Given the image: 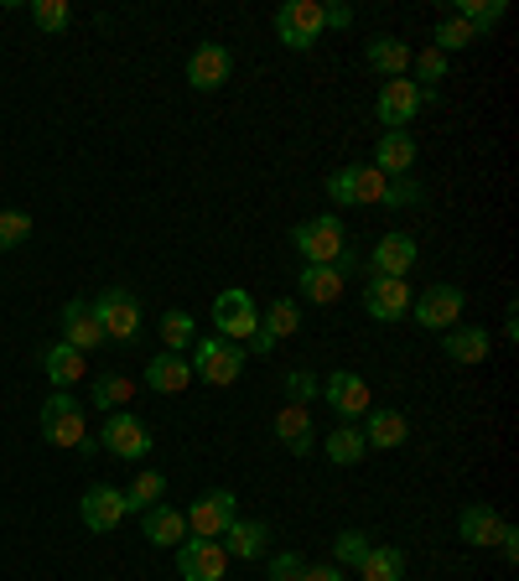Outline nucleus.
Listing matches in <instances>:
<instances>
[{
  "label": "nucleus",
  "mask_w": 519,
  "mask_h": 581,
  "mask_svg": "<svg viewBox=\"0 0 519 581\" xmlns=\"http://www.w3.org/2000/svg\"><path fill=\"white\" fill-rule=\"evenodd\" d=\"M442 348H447V359L452 363H484L488 359V348H494V332L488 327H447L442 332Z\"/></svg>",
  "instance_id": "nucleus-23"
},
{
  "label": "nucleus",
  "mask_w": 519,
  "mask_h": 581,
  "mask_svg": "<svg viewBox=\"0 0 519 581\" xmlns=\"http://www.w3.org/2000/svg\"><path fill=\"white\" fill-rule=\"evenodd\" d=\"M213 327H219V338L229 342H250L260 327V307L250 290H219V302H213Z\"/></svg>",
  "instance_id": "nucleus-7"
},
{
  "label": "nucleus",
  "mask_w": 519,
  "mask_h": 581,
  "mask_svg": "<svg viewBox=\"0 0 519 581\" xmlns=\"http://www.w3.org/2000/svg\"><path fill=\"white\" fill-rule=\"evenodd\" d=\"M146 384H151L156 394H182L192 384V363L182 359V353H156V359L146 363Z\"/></svg>",
  "instance_id": "nucleus-26"
},
{
  "label": "nucleus",
  "mask_w": 519,
  "mask_h": 581,
  "mask_svg": "<svg viewBox=\"0 0 519 581\" xmlns=\"http://www.w3.org/2000/svg\"><path fill=\"white\" fill-rule=\"evenodd\" d=\"M363 311H369L374 323H400V317L411 311V286H405V281H390V275H369Z\"/></svg>",
  "instance_id": "nucleus-16"
},
{
  "label": "nucleus",
  "mask_w": 519,
  "mask_h": 581,
  "mask_svg": "<svg viewBox=\"0 0 519 581\" xmlns=\"http://www.w3.org/2000/svg\"><path fill=\"white\" fill-rule=\"evenodd\" d=\"M473 42H484V36L473 32L463 17H442V21H436V52H442V57H447V52L473 47Z\"/></svg>",
  "instance_id": "nucleus-36"
},
{
  "label": "nucleus",
  "mask_w": 519,
  "mask_h": 581,
  "mask_svg": "<svg viewBox=\"0 0 519 581\" xmlns=\"http://www.w3.org/2000/svg\"><path fill=\"white\" fill-rule=\"evenodd\" d=\"M343 281L348 275L338 265H301V290H307V302H317V307L343 302Z\"/></svg>",
  "instance_id": "nucleus-28"
},
{
  "label": "nucleus",
  "mask_w": 519,
  "mask_h": 581,
  "mask_svg": "<svg viewBox=\"0 0 519 581\" xmlns=\"http://www.w3.org/2000/svg\"><path fill=\"white\" fill-rule=\"evenodd\" d=\"M369 167L380 171L384 182H400V177H411V167H415V140H411V130H384Z\"/></svg>",
  "instance_id": "nucleus-18"
},
{
  "label": "nucleus",
  "mask_w": 519,
  "mask_h": 581,
  "mask_svg": "<svg viewBox=\"0 0 519 581\" xmlns=\"http://www.w3.org/2000/svg\"><path fill=\"white\" fill-rule=\"evenodd\" d=\"M384 182L374 167H343L328 177V198L338 208H363V203H384Z\"/></svg>",
  "instance_id": "nucleus-9"
},
{
  "label": "nucleus",
  "mask_w": 519,
  "mask_h": 581,
  "mask_svg": "<svg viewBox=\"0 0 519 581\" xmlns=\"http://www.w3.org/2000/svg\"><path fill=\"white\" fill-rule=\"evenodd\" d=\"M167 498V478L161 473H140L130 488H125V514H146V509H156Z\"/></svg>",
  "instance_id": "nucleus-34"
},
{
  "label": "nucleus",
  "mask_w": 519,
  "mask_h": 581,
  "mask_svg": "<svg viewBox=\"0 0 519 581\" xmlns=\"http://www.w3.org/2000/svg\"><path fill=\"white\" fill-rule=\"evenodd\" d=\"M229 73H234V52L224 42H203V47L188 57V84L198 94H213V88L229 84Z\"/></svg>",
  "instance_id": "nucleus-15"
},
{
  "label": "nucleus",
  "mask_w": 519,
  "mask_h": 581,
  "mask_svg": "<svg viewBox=\"0 0 519 581\" xmlns=\"http://www.w3.org/2000/svg\"><path fill=\"white\" fill-rule=\"evenodd\" d=\"M32 240V219L27 213H17V208H6L0 213V250H17V244Z\"/></svg>",
  "instance_id": "nucleus-40"
},
{
  "label": "nucleus",
  "mask_w": 519,
  "mask_h": 581,
  "mask_svg": "<svg viewBox=\"0 0 519 581\" xmlns=\"http://www.w3.org/2000/svg\"><path fill=\"white\" fill-rule=\"evenodd\" d=\"M292 244L301 250V260L307 265H338L348 250V229L338 213H317V219L307 223H296L292 229Z\"/></svg>",
  "instance_id": "nucleus-1"
},
{
  "label": "nucleus",
  "mask_w": 519,
  "mask_h": 581,
  "mask_svg": "<svg viewBox=\"0 0 519 581\" xmlns=\"http://www.w3.org/2000/svg\"><path fill=\"white\" fill-rule=\"evenodd\" d=\"M301 577H307V561H301L296 550H280L276 561H271V577L265 581H301Z\"/></svg>",
  "instance_id": "nucleus-43"
},
{
  "label": "nucleus",
  "mask_w": 519,
  "mask_h": 581,
  "mask_svg": "<svg viewBox=\"0 0 519 581\" xmlns=\"http://www.w3.org/2000/svg\"><path fill=\"white\" fill-rule=\"evenodd\" d=\"M276 442H280V446H292L296 457H311L317 436H311V415H307V405H286V411L276 415Z\"/></svg>",
  "instance_id": "nucleus-27"
},
{
  "label": "nucleus",
  "mask_w": 519,
  "mask_h": 581,
  "mask_svg": "<svg viewBox=\"0 0 519 581\" xmlns=\"http://www.w3.org/2000/svg\"><path fill=\"white\" fill-rule=\"evenodd\" d=\"M301 581H343V566H307Z\"/></svg>",
  "instance_id": "nucleus-47"
},
{
  "label": "nucleus",
  "mask_w": 519,
  "mask_h": 581,
  "mask_svg": "<svg viewBox=\"0 0 519 581\" xmlns=\"http://www.w3.org/2000/svg\"><path fill=\"white\" fill-rule=\"evenodd\" d=\"M463 307H467V290L463 286H432L421 290V296H411V317L426 332H447V327L463 323Z\"/></svg>",
  "instance_id": "nucleus-5"
},
{
  "label": "nucleus",
  "mask_w": 519,
  "mask_h": 581,
  "mask_svg": "<svg viewBox=\"0 0 519 581\" xmlns=\"http://www.w3.org/2000/svg\"><path fill=\"white\" fill-rule=\"evenodd\" d=\"M332 556H338L332 566H359L363 556H369V535H363V530H343L338 540H332Z\"/></svg>",
  "instance_id": "nucleus-41"
},
{
  "label": "nucleus",
  "mask_w": 519,
  "mask_h": 581,
  "mask_svg": "<svg viewBox=\"0 0 519 581\" xmlns=\"http://www.w3.org/2000/svg\"><path fill=\"white\" fill-rule=\"evenodd\" d=\"M421 109H426V94H421V84H411V78H384L380 99H374V115H380L384 130H405V125H411Z\"/></svg>",
  "instance_id": "nucleus-10"
},
{
  "label": "nucleus",
  "mask_w": 519,
  "mask_h": 581,
  "mask_svg": "<svg viewBox=\"0 0 519 581\" xmlns=\"http://www.w3.org/2000/svg\"><path fill=\"white\" fill-rule=\"evenodd\" d=\"M265 540H271V525H260V519H234V525L219 535L224 556H240V561H255V556H265Z\"/></svg>",
  "instance_id": "nucleus-24"
},
{
  "label": "nucleus",
  "mask_w": 519,
  "mask_h": 581,
  "mask_svg": "<svg viewBox=\"0 0 519 581\" xmlns=\"http://www.w3.org/2000/svg\"><path fill=\"white\" fill-rule=\"evenodd\" d=\"M499 514L488 509V504H467L463 514H457V535H463L467 546H494L499 540Z\"/></svg>",
  "instance_id": "nucleus-30"
},
{
  "label": "nucleus",
  "mask_w": 519,
  "mask_h": 581,
  "mask_svg": "<svg viewBox=\"0 0 519 581\" xmlns=\"http://www.w3.org/2000/svg\"><path fill=\"white\" fill-rule=\"evenodd\" d=\"M182 519H188V530L198 535V540H219V535L240 519V498L229 494V488H208V494L198 498Z\"/></svg>",
  "instance_id": "nucleus-8"
},
{
  "label": "nucleus",
  "mask_w": 519,
  "mask_h": 581,
  "mask_svg": "<svg viewBox=\"0 0 519 581\" xmlns=\"http://www.w3.org/2000/svg\"><path fill=\"white\" fill-rule=\"evenodd\" d=\"M452 17H463L473 32L484 36V32H494V27L509 17V6H504V0H457V11H452Z\"/></svg>",
  "instance_id": "nucleus-33"
},
{
  "label": "nucleus",
  "mask_w": 519,
  "mask_h": 581,
  "mask_svg": "<svg viewBox=\"0 0 519 581\" xmlns=\"http://www.w3.org/2000/svg\"><path fill=\"white\" fill-rule=\"evenodd\" d=\"M94 317H99L104 342H109V338H115V342H136L140 338V302H136V290H125V286L99 290Z\"/></svg>",
  "instance_id": "nucleus-3"
},
{
  "label": "nucleus",
  "mask_w": 519,
  "mask_h": 581,
  "mask_svg": "<svg viewBox=\"0 0 519 581\" xmlns=\"http://www.w3.org/2000/svg\"><path fill=\"white\" fill-rule=\"evenodd\" d=\"M415 240L411 234H384L374 250H369V275H390V281H405L411 275V265H415Z\"/></svg>",
  "instance_id": "nucleus-19"
},
{
  "label": "nucleus",
  "mask_w": 519,
  "mask_h": 581,
  "mask_svg": "<svg viewBox=\"0 0 519 581\" xmlns=\"http://www.w3.org/2000/svg\"><path fill=\"white\" fill-rule=\"evenodd\" d=\"M322 6L317 0H286L276 11V36L286 42L292 52H307L311 42H322Z\"/></svg>",
  "instance_id": "nucleus-6"
},
{
  "label": "nucleus",
  "mask_w": 519,
  "mask_h": 581,
  "mask_svg": "<svg viewBox=\"0 0 519 581\" xmlns=\"http://www.w3.org/2000/svg\"><path fill=\"white\" fill-rule=\"evenodd\" d=\"M140 535H146L156 550L182 546V540H188V519H182V509H172V504H156V509L140 514Z\"/></svg>",
  "instance_id": "nucleus-22"
},
{
  "label": "nucleus",
  "mask_w": 519,
  "mask_h": 581,
  "mask_svg": "<svg viewBox=\"0 0 519 581\" xmlns=\"http://www.w3.org/2000/svg\"><path fill=\"white\" fill-rule=\"evenodd\" d=\"M130 394H136V384H130L125 374H99V379H94V405H99L104 415L125 411V405H130Z\"/></svg>",
  "instance_id": "nucleus-35"
},
{
  "label": "nucleus",
  "mask_w": 519,
  "mask_h": 581,
  "mask_svg": "<svg viewBox=\"0 0 519 581\" xmlns=\"http://www.w3.org/2000/svg\"><path fill=\"white\" fill-rule=\"evenodd\" d=\"M36 426H42V436H47L52 446H73V452H88V426H84V405L73 400V390H57L42 405V415H36Z\"/></svg>",
  "instance_id": "nucleus-2"
},
{
  "label": "nucleus",
  "mask_w": 519,
  "mask_h": 581,
  "mask_svg": "<svg viewBox=\"0 0 519 581\" xmlns=\"http://www.w3.org/2000/svg\"><path fill=\"white\" fill-rule=\"evenodd\" d=\"M405 436H411L405 411H369V415H363V442H369V446L395 452V446H405Z\"/></svg>",
  "instance_id": "nucleus-25"
},
{
  "label": "nucleus",
  "mask_w": 519,
  "mask_h": 581,
  "mask_svg": "<svg viewBox=\"0 0 519 581\" xmlns=\"http://www.w3.org/2000/svg\"><path fill=\"white\" fill-rule=\"evenodd\" d=\"M78 519H84L94 535H109V530H120V519H125V494L120 488H88L84 498H78Z\"/></svg>",
  "instance_id": "nucleus-17"
},
{
  "label": "nucleus",
  "mask_w": 519,
  "mask_h": 581,
  "mask_svg": "<svg viewBox=\"0 0 519 581\" xmlns=\"http://www.w3.org/2000/svg\"><path fill=\"white\" fill-rule=\"evenodd\" d=\"M161 342H167V353H182L188 342H198V323L188 311H167L161 317Z\"/></svg>",
  "instance_id": "nucleus-37"
},
{
  "label": "nucleus",
  "mask_w": 519,
  "mask_h": 581,
  "mask_svg": "<svg viewBox=\"0 0 519 581\" xmlns=\"http://www.w3.org/2000/svg\"><path fill=\"white\" fill-rule=\"evenodd\" d=\"M322 400L332 405V415H343L348 426H353L359 415L374 411V400H369V384H363V374H348V369L328 374V384H322Z\"/></svg>",
  "instance_id": "nucleus-14"
},
{
  "label": "nucleus",
  "mask_w": 519,
  "mask_h": 581,
  "mask_svg": "<svg viewBox=\"0 0 519 581\" xmlns=\"http://www.w3.org/2000/svg\"><path fill=\"white\" fill-rule=\"evenodd\" d=\"M292 332H301V307H296L292 296H276L271 307L260 311V327H255V338H250V353H271V348L286 342Z\"/></svg>",
  "instance_id": "nucleus-13"
},
{
  "label": "nucleus",
  "mask_w": 519,
  "mask_h": 581,
  "mask_svg": "<svg viewBox=\"0 0 519 581\" xmlns=\"http://www.w3.org/2000/svg\"><path fill=\"white\" fill-rule=\"evenodd\" d=\"M359 571H363V581H405V550L400 546H369Z\"/></svg>",
  "instance_id": "nucleus-31"
},
{
  "label": "nucleus",
  "mask_w": 519,
  "mask_h": 581,
  "mask_svg": "<svg viewBox=\"0 0 519 581\" xmlns=\"http://www.w3.org/2000/svg\"><path fill=\"white\" fill-rule=\"evenodd\" d=\"M32 21L42 27V32H68L73 6L68 0H32Z\"/></svg>",
  "instance_id": "nucleus-38"
},
{
  "label": "nucleus",
  "mask_w": 519,
  "mask_h": 581,
  "mask_svg": "<svg viewBox=\"0 0 519 581\" xmlns=\"http://www.w3.org/2000/svg\"><path fill=\"white\" fill-rule=\"evenodd\" d=\"M63 342L78 348V353H94V348L104 342L99 317H94V302H68V307H63Z\"/></svg>",
  "instance_id": "nucleus-20"
},
{
  "label": "nucleus",
  "mask_w": 519,
  "mask_h": 581,
  "mask_svg": "<svg viewBox=\"0 0 519 581\" xmlns=\"http://www.w3.org/2000/svg\"><path fill=\"white\" fill-rule=\"evenodd\" d=\"M411 68H415V78H411V84L436 88L442 78H447V57H442L436 47H426V52H415V57H411Z\"/></svg>",
  "instance_id": "nucleus-39"
},
{
  "label": "nucleus",
  "mask_w": 519,
  "mask_h": 581,
  "mask_svg": "<svg viewBox=\"0 0 519 581\" xmlns=\"http://www.w3.org/2000/svg\"><path fill=\"white\" fill-rule=\"evenodd\" d=\"M494 546H499V556H504V561H509V566L519 561V530H515V525H509V519H504V525H499V540H494Z\"/></svg>",
  "instance_id": "nucleus-45"
},
{
  "label": "nucleus",
  "mask_w": 519,
  "mask_h": 581,
  "mask_svg": "<svg viewBox=\"0 0 519 581\" xmlns=\"http://www.w3.org/2000/svg\"><path fill=\"white\" fill-rule=\"evenodd\" d=\"M286 394H292V405H307V400L322 394V379L311 374V369H292V374H286Z\"/></svg>",
  "instance_id": "nucleus-42"
},
{
  "label": "nucleus",
  "mask_w": 519,
  "mask_h": 581,
  "mask_svg": "<svg viewBox=\"0 0 519 581\" xmlns=\"http://www.w3.org/2000/svg\"><path fill=\"white\" fill-rule=\"evenodd\" d=\"M322 452H328V462H338V467H353V462H363V452H369V442H363L359 426H332L328 442H322Z\"/></svg>",
  "instance_id": "nucleus-32"
},
{
  "label": "nucleus",
  "mask_w": 519,
  "mask_h": 581,
  "mask_svg": "<svg viewBox=\"0 0 519 581\" xmlns=\"http://www.w3.org/2000/svg\"><path fill=\"white\" fill-rule=\"evenodd\" d=\"M384 203H390V208H411V203H421V188H415L411 177H400V182L384 188Z\"/></svg>",
  "instance_id": "nucleus-44"
},
{
  "label": "nucleus",
  "mask_w": 519,
  "mask_h": 581,
  "mask_svg": "<svg viewBox=\"0 0 519 581\" xmlns=\"http://www.w3.org/2000/svg\"><path fill=\"white\" fill-rule=\"evenodd\" d=\"M99 446L109 452V457H125V462H140V457H151V431L140 426L136 415H104V431H99Z\"/></svg>",
  "instance_id": "nucleus-11"
},
{
  "label": "nucleus",
  "mask_w": 519,
  "mask_h": 581,
  "mask_svg": "<svg viewBox=\"0 0 519 581\" xmlns=\"http://www.w3.org/2000/svg\"><path fill=\"white\" fill-rule=\"evenodd\" d=\"M42 369H47V379L57 384V390H73V384H78V379L88 374L84 353H78V348H68V342L47 348V353H42Z\"/></svg>",
  "instance_id": "nucleus-29"
},
{
  "label": "nucleus",
  "mask_w": 519,
  "mask_h": 581,
  "mask_svg": "<svg viewBox=\"0 0 519 581\" xmlns=\"http://www.w3.org/2000/svg\"><path fill=\"white\" fill-rule=\"evenodd\" d=\"M322 27H338V32H343V27H353V11H348V6H322Z\"/></svg>",
  "instance_id": "nucleus-46"
},
{
  "label": "nucleus",
  "mask_w": 519,
  "mask_h": 581,
  "mask_svg": "<svg viewBox=\"0 0 519 581\" xmlns=\"http://www.w3.org/2000/svg\"><path fill=\"white\" fill-rule=\"evenodd\" d=\"M177 571H182V581H224L229 556H224L219 540H198V535H188V540L177 546Z\"/></svg>",
  "instance_id": "nucleus-12"
},
{
  "label": "nucleus",
  "mask_w": 519,
  "mask_h": 581,
  "mask_svg": "<svg viewBox=\"0 0 519 581\" xmlns=\"http://www.w3.org/2000/svg\"><path fill=\"white\" fill-rule=\"evenodd\" d=\"M244 374V348L229 338H203L198 342V359H192V379H203V384H213V390H224V384H234V379Z\"/></svg>",
  "instance_id": "nucleus-4"
},
{
  "label": "nucleus",
  "mask_w": 519,
  "mask_h": 581,
  "mask_svg": "<svg viewBox=\"0 0 519 581\" xmlns=\"http://www.w3.org/2000/svg\"><path fill=\"white\" fill-rule=\"evenodd\" d=\"M415 52L400 42V36H369L363 42V63L380 73V78H405V68H411Z\"/></svg>",
  "instance_id": "nucleus-21"
}]
</instances>
